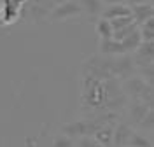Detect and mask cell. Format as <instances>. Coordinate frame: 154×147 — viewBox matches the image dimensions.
<instances>
[{
	"label": "cell",
	"instance_id": "1",
	"mask_svg": "<svg viewBox=\"0 0 154 147\" xmlns=\"http://www.w3.org/2000/svg\"><path fill=\"white\" fill-rule=\"evenodd\" d=\"M81 105L84 112L91 116L105 112V89L103 81L89 74H82V91H81Z\"/></svg>",
	"mask_w": 154,
	"mask_h": 147
},
{
	"label": "cell",
	"instance_id": "2",
	"mask_svg": "<svg viewBox=\"0 0 154 147\" xmlns=\"http://www.w3.org/2000/svg\"><path fill=\"white\" fill-rule=\"evenodd\" d=\"M119 82H121V89L126 95V98H131L135 102H142V103H147V105H152V102H154L152 84L145 82L144 79L138 77L137 74L123 79Z\"/></svg>",
	"mask_w": 154,
	"mask_h": 147
},
{
	"label": "cell",
	"instance_id": "3",
	"mask_svg": "<svg viewBox=\"0 0 154 147\" xmlns=\"http://www.w3.org/2000/svg\"><path fill=\"white\" fill-rule=\"evenodd\" d=\"M98 128H102L98 124L93 116H89L86 119H79V121H72V123H67L61 128V133L67 135L70 138H79V137H88V135H93Z\"/></svg>",
	"mask_w": 154,
	"mask_h": 147
},
{
	"label": "cell",
	"instance_id": "4",
	"mask_svg": "<svg viewBox=\"0 0 154 147\" xmlns=\"http://www.w3.org/2000/svg\"><path fill=\"white\" fill-rule=\"evenodd\" d=\"M135 74V63L131 56L128 54H119V56H110V75L117 81L130 77Z\"/></svg>",
	"mask_w": 154,
	"mask_h": 147
},
{
	"label": "cell",
	"instance_id": "5",
	"mask_svg": "<svg viewBox=\"0 0 154 147\" xmlns=\"http://www.w3.org/2000/svg\"><path fill=\"white\" fill-rule=\"evenodd\" d=\"M81 14H82V11H81V5H79V0H65L51 11L49 18L53 21H65L70 20V18H77Z\"/></svg>",
	"mask_w": 154,
	"mask_h": 147
},
{
	"label": "cell",
	"instance_id": "6",
	"mask_svg": "<svg viewBox=\"0 0 154 147\" xmlns=\"http://www.w3.org/2000/svg\"><path fill=\"white\" fill-rule=\"evenodd\" d=\"M135 128L130 124V123H125V121H117L114 124V133H112V145L114 147H125L128 145L130 138L133 135Z\"/></svg>",
	"mask_w": 154,
	"mask_h": 147
},
{
	"label": "cell",
	"instance_id": "7",
	"mask_svg": "<svg viewBox=\"0 0 154 147\" xmlns=\"http://www.w3.org/2000/svg\"><path fill=\"white\" fill-rule=\"evenodd\" d=\"M133 60L135 67H142V65H149L154 60V44L152 42H140L138 47L133 51Z\"/></svg>",
	"mask_w": 154,
	"mask_h": 147
},
{
	"label": "cell",
	"instance_id": "8",
	"mask_svg": "<svg viewBox=\"0 0 154 147\" xmlns=\"http://www.w3.org/2000/svg\"><path fill=\"white\" fill-rule=\"evenodd\" d=\"M126 107H128V119H130V124H131V126H137V124L145 118V114L152 109V105H147V103H142V102H135V100H131V103H126Z\"/></svg>",
	"mask_w": 154,
	"mask_h": 147
},
{
	"label": "cell",
	"instance_id": "9",
	"mask_svg": "<svg viewBox=\"0 0 154 147\" xmlns=\"http://www.w3.org/2000/svg\"><path fill=\"white\" fill-rule=\"evenodd\" d=\"M98 53L103 56H119V54H128L119 40L114 39H100Z\"/></svg>",
	"mask_w": 154,
	"mask_h": 147
},
{
	"label": "cell",
	"instance_id": "10",
	"mask_svg": "<svg viewBox=\"0 0 154 147\" xmlns=\"http://www.w3.org/2000/svg\"><path fill=\"white\" fill-rule=\"evenodd\" d=\"M131 16H133L135 23H137V26L138 25H142L144 21L151 20L154 16V7L152 4H145V2H140V4H133L131 7Z\"/></svg>",
	"mask_w": 154,
	"mask_h": 147
},
{
	"label": "cell",
	"instance_id": "11",
	"mask_svg": "<svg viewBox=\"0 0 154 147\" xmlns=\"http://www.w3.org/2000/svg\"><path fill=\"white\" fill-rule=\"evenodd\" d=\"M119 16H131L130 5L121 4V2L109 4V7L102 9V12H100V18H103V20H114V18H119Z\"/></svg>",
	"mask_w": 154,
	"mask_h": 147
},
{
	"label": "cell",
	"instance_id": "12",
	"mask_svg": "<svg viewBox=\"0 0 154 147\" xmlns=\"http://www.w3.org/2000/svg\"><path fill=\"white\" fill-rule=\"evenodd\" d=\"M112 133H114V126H102L98 128L91 137L95 138L100 145L112 147Z\"/></svg>",
	"mask_w": 154,
	"mask_h": 147
},
{
	"label": "cell",
	"instance_id": "13",
	"mask_svg": "<svg viewBox=\"0 0 154 147\" xmlns=\"http://www.w3.org/2000/svg\"><path fill=\"white\" fill-rule=\"evenodd\" d=\"M79 5H81V11L89 16H100V12L103 9L102 0H79Z\"/></svg>",
	"mask_w": 154,
	"mask_h": 147
},
{
	"label": "cell",
	"instance_id": "14",
	"mask_svg": "<svg viewBox=\"0 0 154 147\" xmlns=\"http://www.w3.org/2000/svg\"><path fill=\"white\" fill-rule=\"evenodd\" d=\"M140 42H142V39H140V33H138V26L121 40V44H123V47H125V51L128 53V54H130V53H133L135 49L138 47V44H140Z\"/></svg>",
	"mask_w": 154,
	"mask_h": 147
},
{
	"label": "cell",
	"instance_id": "15",
	"mask_svg": "<svg viewBox=\"0 0 154 147\" xmlns=\"http://www.w3.org/2000/svg\"><path fill=\"white\" fill-rule=\"evenodd\" d=\"M128 147H152V137H147L145 133H140L135 130L128 142Z\"/></svg>",
	"mask_w": 154,
	"mask_h": 147
},
{
	"label": "cell",
	"instance_id": "16",
	"mask_svg": "<svg viewBox=\"0 0 154 147\" xmlns=\"http://www.w3.org/2000/svg\"><path fill=\"white\" fill-rule=\"evenodd\" d=\"M138 33L142 42H154V25H152V18L144 21L142 25H138Z\"/></svg>",
	"mask_w": 154,
	"mask_h": 147
},
{
	"label": "cell",
	"instance_id": "17",
	"mask_svg": "<svg viewBox=\"0 0 154 147\" xmlns=\"http://www.w3.org/2000/svg\"><path fill=\"white\" fill-rule=\"evenodd\" d=\"M96 33H98V37L100 39H112V26H110V23L109 20H103V18H98L96 21Z\"/></svg>",
	"mask_w": 154,
	"mask_h": 147
},
{
	"label": "cell",
	"instance_id": "18",
	"mask_svg": "<svg viewBox=\"0 0 154 147\" xmlns=\"http://www.w3.org/2000/svg\"><path fill=\"white\" fill-rule=\"evenodd\" d=\"M140 128V133H147V137H152V130H154V112L152 109L145 114V118L137 124Z\"/></svg>",
	"mask_w": 154,
	"mask_h": 147
},
{
	"label": "cell",
	"instance_id": "19",
	"mask_svg": "<svg viewBox=\"0 0 154 147\" xmlns=\"http://www.w3.org/2000/svg\"><path fill=\"white\" fill-rule=\"evenodd\" d=\"M135 72H137L138 77L144 79L145 82H149V84H152L154 82V67H152V63H149V65H142V67H135Z\"/></svg>",
	"mask_w": 154,
	"mask_h": 147
},
{
	"label": "cell",
	"instance_id": "20",
	"mask_svg": "<svg viewBox=\"0 0 154 147\" xmlns=\"http://www.w3.org/2000/svg\"><path fill=\"white\" fill-rule=\"evenodd\" d=\"M109 23H110L112 30H119V28H125V26L133 25L135 20H133V16H119V18H114V20H109Z\"/></svg>",
	"mask_w": 154,
	"mask_h": 147
},
{
	"label": "cell",
	"instance_id": "21",
	"mask_svg": "<svg viewBox=\"0 0 154 147\" xmlns=\"http://www.w3.org/2000/svg\"><path fill=\"white\" fill-rule=\"evenodd\" d=\"M135 28H137V25L133 23V25H130V26H125V28L114 30V32H112V39H114V40H119V42H121V40L125 39L128 33H131Z\"/></svg>",
	"mask_w": 154,
	"mask_h": 147
},
{
	"label": "cell",
	"instance_id": "22",
	"mask_svg": "<svg viewBox=\"0 0 154 147\" xmlns=\"http://www.w3.org/2000/svg\"><path fill=\"white\" fill-rule=\"evenodd\" d=\"M53 147H74V138H70L61 133V135H58L53 140Z\"/></svg>",
	"mask_w": 154,
	"mask_h": 147
},
{
	"label": "cell",
	"instance_id": "23",
	"mask_svg": "<svg viewBox=\"0 0 154 147\" xmlns=\"http://www.w3.org/2000/svg\"><path fill=\"white\" fill-rule=\"evenodd\" d=\"M77 147H103V145H100L91 135H88V137H79L77 138Z\"/></svg>",
	"mask_w": 154,
	"mask_h": 147
},
{
	"label": "cell",
	"instance_id": "24",
	"mask_svg": "<svg viewBox=\"0 0 154 147\" xmlns=\"http://www.w3.org/2000/svg\"><path fill=\"white\" fill-rule=\"evenodd\" d=\"M105 2H109V4H117V2H121V0H105Z\"/></svg>",
	"mask_w": 154,
	"mask_h": 147
},
{
	"label": "cell",
	"instance_id": "25",
	"mask_svg": "<svg viewBox=\"0 0 154 147\" xmlns=\"http://www.w3.org/2000/svg\"><path fill=\"white\" fill-rule=\"evenodd\" d=\"M125 147H128V145H125Z\"/></svg>",
	"mask_w": 154,
	"mask_h": 147
}]
</instances>
